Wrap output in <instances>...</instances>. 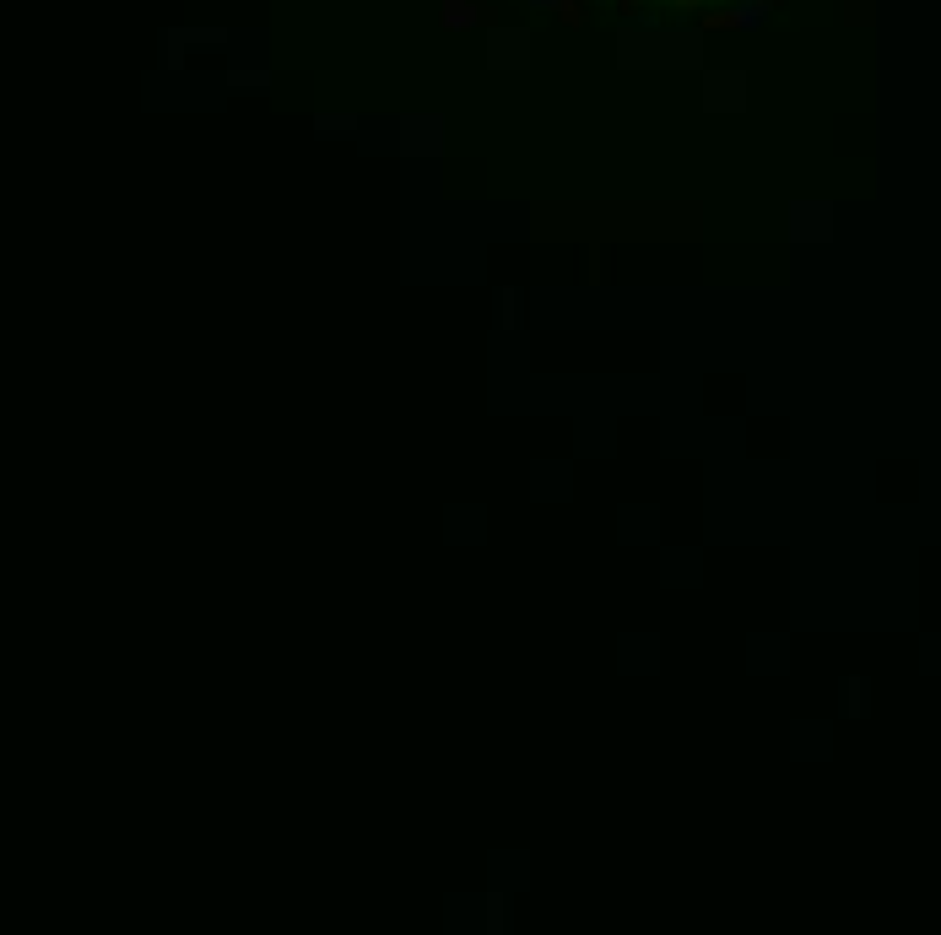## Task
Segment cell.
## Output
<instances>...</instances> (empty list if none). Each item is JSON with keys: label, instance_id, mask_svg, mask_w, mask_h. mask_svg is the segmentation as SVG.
<instances>
[{"label": "cell", "instance_id": "1", "mask_svg": "<svg viewBox=\"0 0 941 935\" xmlns=\"http://www.w3.org/2000/svg\"><path fill=\"white\" fill-rule=\"evenodd\" d=\"M444 28L449 33H466V28H476V22H482V0H444Z\"/></svg>", "mask_w": 941, "mask_h": 935}, {"label": "cell", "instance_id": "2", "mask_svg": "<svg viewBox=\"0 0 941 935\" xmlns=\"http://www.w3.org/2000/svg\"><path fill=\"white\" fill-rule=\"evenodd\" d=\"M530 6H541V11H563L568 22H579V0H530Z\"/></svg>", "mask_w": 941, "mask_h": 935}]
</instances>
